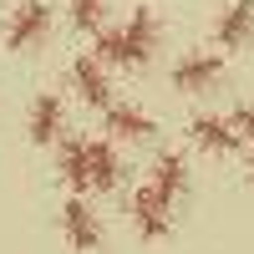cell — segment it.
<instances>
[{"instance_id": "obj_1", "label": "cell", "mask_w": 254, "mask_h": 254, "mask_svg": "<svg viewBox=\"0 0 254 254\" xmlns=\"http://www.w3.org/2000/svg\"><path fill=\"white\" fill-rule=\"evenodd\" d=\"M158 36H163L158 10L137 5L132 15L122 20V26H102V31H97L92 56L102 61V66H127V71H142L147 61H153V51H158Z\"/></svg>"}, {"instance_id": "obj_2", "label": "cell", "mask_w": 254, "mask_h": 254, "mask_svg": "<svg viewBox=\"0 0 254 254\" xmlns=\"http://www.w3.org/2000/svg\"><path fill=\"white\" fill-rule=\"evenodd\" d=\"M51 26H56V15H51L46 0H15V10L5 20V51H15V56L41 51L46 36H51Z\"/></svg>"}, {"instance_id": "obj_3", "label": "cell", "mask_w": 254, "mask_h": 254, "mask_svg": "<svg viewBox=\"0 0 254 254\" xmlns=\"http://www.w3.org/2000/svg\"><path fill=\"white\" fill-rule=\"evenodd\" d=\"M81 183L87 193H112L122 183V158L107 137H81Z\"/></svg>"}, {"instance_id": "obj_4", "label": "cell", "mask_w": 254, "mask_h": 254, "mask_svg": "<svg viewBox=\"0 0 254 254\" xmlns=\"http://www.w3.org/2000/svg\"><path fill=\"white\" fill-rule=\"evenodd\" d=\"M224 81V56L219 51H183L178 66H173V87L183 97H203Z\"/></svg>"}, {"instance_id": "obj_5", "label": "cell", "mask_w": 254, "mask_h": 254, "mask_svg": "<svg viewBox=\"0 0 254 254\" xmlns=\"http://www.w3.org/2000/svg\"><path fill=\"white\" fill-rule=\"evenodd\" d=\"M61 239H66L76 254H97L102 249V214L87 203V198H66L61 203Z\"/></svg>"}, {"instance_id": "obj_6", "label": "cell", "mask_w": 254, "mask_h": 254, "mask_svg": "<svg viewBox=\"0 0 254 254\" xmlns=\"http://www.w3.org/2000/svg\"><path fill=\"white\" fill-rule=\"evenodd\" d=\"M188 137H193V147H203L208 158H229V153H239V132H234V122H229L224 112H198L193 122H188Z\"/></svg>"}, {"instance_id": "obj_7", "label": "cell", "mask_w": 254, "mask_h": 254, "mask_svg": "<svg viewBox=\"0 0 254 254\" xmlns=\"http://www.w3.org/2000/svg\"><path fill=\"white\" fill-rule=\"evenodd\" d=\"M61 132H66V102H61L56 92H41L31 102V117H26V137L36 147H56Z\"/></svg>"}, {"instance_id": "obj_8", "label": "cell", "mask_w": 254, "mask_h": 254, "mask_svg": "<svg viewBox=\"0 0 254 254\" xmlns=\"http://www.w3.org/2000/svg\"><path fill=\"white\" fill-rule=\"evenodd\" d=\"M254 41V0H229L214 15V46L219 51H244Z\"/></svg>"}, {"instance_id": "obj_9", "label": "cell", "mask_w": 254, "mask_h": 254, "mask_svg": "<svg viewBox=\"0 0 254 254\" xmlns=\"http://www.w3.org/2000/svg\"><path fill=\"white\" fill-rule=\"evenodd\" d=\"M132 224H137L142 239H168V234H173V203L158 198L153 183H142L132 193Z\"/></svg>"}, {"instance_id": "obj_10", "label": "cell", "mask_w": 254, "mask_h": 254, "mask_svg": "<svg viewBox=\"0 0 254 254\" xmlns=\"http://www.w3.org/2000/svg\"><path fill=\"white\" fill-rule=\"evenodd\" d=\"M102 112H107V132H112L117 142H153V137H158L153 112L132 107V102H107Z\"/></svg>"}, {"instance_id": "obj_11", "label": "cell", "mask_w": 254, "mask_h": 254, "mask_svg": "<svg viewBox=\"0 0 254 254\" xmlns=\"http://www.w3.org/2000/svg\"><path fill=\"white\" fill-rule=\"evenodd\" d=\"M71 92L81 97V102H87V107H107V102H112V81H107V66H102V61L97 56H76L71 61Z\"/></svg>"}, {"instance_id": "obj_12", "label": "cell", "mask_w": 254, "mask_h": 254, "mask_svg": "<svg viewBox=\"0 0 254 254\" xmlns=\"http://www.w3.org/2000/svg\"><path fill=\"white\" fill-rule=\"evenodd\" d=\"M153 193L158 198H168V203H178L183 193H188V158L183 153H173V147H168V153H158L153 158Z\"/></svg>"}, {"instance_id": "obj_13", "label": "cell", "mask_w": 254, "mask_h": 254, "mask_svg": "<svg viewBox=\"0 0 254 254\" xmlns=\"http://www.w3.org/2000/svg\"><path fill=\"white\" fill-rule=\"evenodd\" d=\"M56 173H61L66 188L87 193V183H81V137H61L56 142Z\"/></svg>"}, {"instance_id": "obj_14", "label": "cell", "mask_w": 254, "mask_h": 254, "mask_svg": "<svg viewBox=\"0 0 254 254\" xmlns=\"http://www.w3.org/2000/svg\"><path fill=\"white\" fill-rule=\"evenodd\" d=\"M71 26L81 36H97L107 26V0H71Z\"/></svg>"}, {"instance_id": "obj_15", "label": "cell", "mask_w": 254, "mask_h": 254, "mask_svg": "<svg viewBox=\"0 0 254 254\" xmlns=\"http://www.w3.org/2000/svg\"><path fill=\"white\" fill-rule=\"evenodd\" d=\"M229 122H234L239 142H254V102H244V107H234V112H229Z\"/></svg>"}, {"instance_id": "obj_16", "label": "cell", "mask_w": 254, "mask_h": 254, "mask_svg": "<svg viewBox=\"0 0 254 254\" xmlns=\"http://www.w3.org/2000/svg\"><path fill=\"white\" fill-rule=\"evenodd\" d=\"M249 183H254V142H249Z\"/></svg>"}]
</instances>
